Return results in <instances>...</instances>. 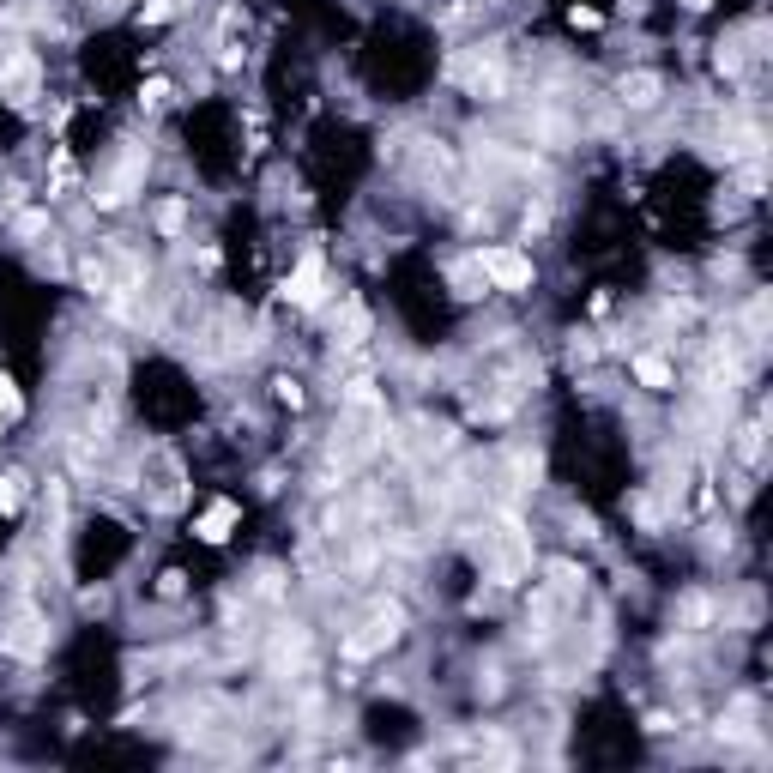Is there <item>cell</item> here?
Wrapping results in <instances>:
<instances>
[{
	"label": "cell",
	"mask_w": 773,
	"mask_h": 773,
	"mask_svg": "<svg viewBox=\"0 0 773 773\" xmlns=\"http://www.w3.org/2000/svg\"><path fill=\"white\" fill-rule=\"evenodd\" d=\"M478 272L496 284V290H532V260L520 248H478Z\"/></svg>",
	"instance_id": "1"
},
{
	"label": "cell",
	"mask_w": 773,
	"mask_h": 773,
	"mask_svg": "<svg viewBox=\"0 0 773 773\" xmlns=\"http://www.w3.org/2000/svg\"><path fill=\"white\" fill-rule=\"evenodd\" d=\"M321 296H327V260H321V254H302V260H296V272L284 278V302L315 308Z\"/></svg>",
	"instance_id": "2"
},
{
	"label": "cell",
	"mask_w": 773,
	"mask_h": 773,
	"mask_svg": "<svg viewBox=\"0 0 773 773\" xmlns=\"http://www.w3.org/2000/svg\"><path fill=\"white\" fill-rule=\"evenodd\" d=\"M139 182H145V158H127V164H115V170L97 182V206H127Z\"/></svg>",
	"instance_id": "3"
},
{
	"label": "cell",
	"mask_w": 773,
	"mask_h": 773,
	"mask_svg": "<svg viewBox=\"0 0 773 773\" xmlns=\"http://www.w3.org/2000/svg\"><path fill=\"white\" fill-rule=\"evenodd\" d=\"M230 526H236V502H212V508L194 520V538H200V544H224Z\"/></svg>",
	"instance_id": "4"
},
{
	"label": "cell",
	"mask_w": 773,
	"mask_h": 773,
	"mask_svg": "<svg viewBox=\"0 0 773 773\" xmlns=\"http://www.w3.org/2000/svg\"><path fill=\"white\" fill-rule=\"evenodd\" d=\"M623 103H635V109H653V103H659V79H653V73H635V79H623Z\"/></svg>",
	"instance_id": "5"
},
{
	"label": "cell",
	"mask_w": 773,
	"mask_h": 773,
	"mask_svg": "<svg viewBox=\"0 0 773 773\" xmlns=\"http://www.w3.org/2000/svg\"><path fill=\"white\" fill-rule=\"evenodd\" d=\"M635 375H641V387H653V393L671 387V363H665V357H635Z\"/></svg>",
	"instance_id": "6"
},
{
	"label": "cell",
	"mask_w": 773,
	"mask_h": 773,
	"mask_svg": "<svg viewBox=\"0 0 773 773\" xmlns=\"http://www.w3.org/2000/svg\"><path fill=\"white\" fill-rule=\"evenodd\" d=\"M139 103H145V109H164V103H170V79H145V85H139Z\"/></svg>",
	"instance_id": "7"
},
{
	"label": "cell",
	"mask_w": 773,
	"mask_h": 773,
	"mask_svg": "<svg viewBox=\"0 0 773 773\" xmlns=\"http://www.w3.org/2000/svg\"><path fill=\"white\" fill-rule=\"evenodd\" d=\"M176 13H182V0H151L139 19H145V25H164V19H176Z\"/></svg>",
	"instance_id": "8"
},
{
	"label": "cell",
	"mask_w": 773,
	"mask_h": 773,
	"mask_svg": "<svg viewBox=\"0 0 773 773\" xmlns=\"http://www.w3.org/2000/svg\"><path fill=\"white\" fill-rule=\"evenodd\" d=\"M19 484H25V478H0V514H13V508H19V496H25Z\"/></svg>",
	"instance_id": "9"
},
{
	"label": "cell",
	"mask_w": 773,
	"mask_h": 773,
	"mask_svg": "<svg viewBox=\"0 0 773 773\" xmlns=\"http://www.w3.org/2000/svg\"><path fill=\"white\" fill-rule=\"evenodd\" d=\"M182 224H188V212H182V206H164V212H158V230H170V236H176Z\"/></svg>",
	"instance_id": "10"
},
{
	"label": "cell",
	"mask_w": 773,
	"mask_h": 773,
	"mask_svg": "<svg viewBox=\"0 0 773 773\" xmlns=\"http://www.w3.org/2000/svg\"><path fill=\"white\" fill-rule=\"evenodd\" d=\"M592 351H598L592 339H574V345H568V357H574V363H592Z\"/></svg>",
	"instance_id": "11"
},
{
	"label": "cell",
	"mask_w": 773,
	"mask_h": 773,
	"mask_svg": "<svg viewBox=\"0 0 773 773\" xmlns=\"http://www.w3.org/2000/svg\"><path fill=\"white\" fill-rule=\"evenodd\" d=\"M0 423H7V417H0Z\"/></svg>",
	"instance_id": "12"
}]
</instances>
